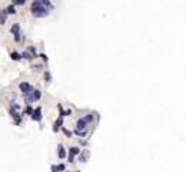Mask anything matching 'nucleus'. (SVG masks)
Listing matches in <instances>:
<instances>
[{"label": "nucleus", "instance_id": "nucleus-8", "mask_svg": "<svg viewBox=\"0 0 186 172\" xmlns=\"http://www.w3.org/2000/svg\"><path fill=\"white\" fill-rule=\"evenodd\" d=\"M57 156H59V159H65L66 156H69L66 154V149L63 146V143H59L57 145Z\"/></svg>", "mask_w": 186, "mask_h": 172}, {"label": "nucleus", "instance_id": "nucleus-4", "mask_svg": "<svg viewBox=\"0 0 186 172\" xmlns=\"http://www.w3.org/2000/svg\"><path fill=\"white\" fill-rule=\"evenodd\" d=\"M9 114H10L13 122H14L16 125H20V123H22V115L19 114V110L13 109V108H9Z\"/></svg>", "mask_w": 186, "mask_h": 172}, {"label": "nucleus", "instance_id": "nucleus-29", "mask_svg": "<svg viewBox=\"0 0 186 172\" xmlns=\"http://www.w3.org/2000/svg\"><path fill=\"white\" fill-rule=\"evenodd\" d=\"M79 143H80V145H87V141H82V139H80V141H79Z\"/></svg>", "mask_w": 186, "mask_h": 172}, {"label": "nucleus", "instance_id": "nucleus-5", "mask_svg": "<svg viewBox=\"0 0 186 172\" xmlns=\"http://www.w3.org/2000/svg\"><path fill=\"white\" fill-rule=\"evenodd\" d=\"M30 118H32V121H34V122H42L43 115H42V108H40V106H37L36 109H34L33 115H32Z\"/></svg>", "mask_w": 186, "mask_h": 172}, {"label": "nucleus", "instance_id": "nucleus-19", "mask_svg": "<svg viewBox=\"0 0 186 172\" xmlns=\"http://www.w3.org/2000/svg\"><path fill=\"white\" fill-rule=\"evenodd\" d=\"M43 76H45V82H46V83H49L50 80H52V73H50L49 70H45V75H43Z\"/></svg>", "mask_w": 186, "mask_h": 172}, {"label": "nucleus", "instance_id": "nucleus-7", "mask_svg": "<svg viewBox=\"0 0 186 172\" xmlns=\"http://www.w3.org/2000/svg\"><path fill=\"white\" fill-rule=\"evenodd\" d=\"M62 128H63V118L59 116L57 119L54 121V123H53V132H54V134H57L59 129H62Z\"/></svg>", "mask_w": 186, "mask_h": 172}, {"label": "nucleus", "instance_id": "nucleus-28", "mask_svg": "<svg viewBox=\"0 0 186 172\" xmlns=\"http://www.w3.org/2000/svg\"><path fill=\"white\" fill-rule=\"evenodd\" d=\"M66 116H72V109H67L66 110Z\"/></svg>", "mask_w": 186, "mask_h": 172}, {"label": "nucleus", "instance_id": "nucleus-16", "mask_svg": "<svg viewBox=\"0 0 186 172\" xmlns=\"http://www.w3.org/2000/svg\"><path fill=\"white\" fill-rule=\"evenodd\" d=\"M7 13H6V10H2V14H0V23H2V25H4V23H6V20H7Z\"/></svg>", "mask_w": 186, "mask_h": 172}, {"label": "nucleus", "instance_id": "nucleus-15", "mask_svg": "<svg viewBox=\"0 0 186 172\" xmlns=\"http://www.w3.org/2000/svg\"><path fill=\"white\" fill-rule=\"evenodd\" d=\"M83 119H85V121H86L87 123L90 125L92 122H93V119H95V115L92 114V112H89V114H86V115H85V116H83Z\"/></svg>", "mask_w": 186, "mask_h": 172}, {"label": "nucleus", "instance_id": "nucleus-23", "mask_svg": "<svg viewBox=\"0 0 186 172\" xmlns=\"http://www.w3.org/2000/svg\"><path fill=\"white\" fill-rule=\"evenodd\" d=\"M39 58H40L43 62H47V60H49V58H47V55H46V53H39Z\"/></svg>", "mask_w": 186, "mask_h": 172}, {"label": "nucleus", "instance_id": "nucleus-9", "mask_svg": "<svg viewBox=\"0 0 186 172\" xmlns=\"http://www.w3.org/2000/svg\"><path fill=\"white\" fill-rule=\"evenodd\" d=\"M89 155H90V152H89V149H83L82 154L79 155V162H86L87 159H89Z\"/></svg>", "mask_w": 186, "mask_h": 172}, {"label": "nucleus", "instance_id": "nucleus-22", "mask_svg": "<svg viewBox=\"0 0 186 172\" xmlns=\"http://www.w3.org/2000/svg\"><path fill=\"white\" fill-rule=\"evenodd\" d=\"M62 130H63V134L66 135L67 138H70L72 135H73V132H72V130H69V129H67V128H65V126H63V128H62Z\"/></svg>", "mask_w": 186, "mask_h": 172}, {"label": "nucleus", "instance_id": "nucleus-1", "mask_svg": "<svg viewBox=\"0 0 186 172\" xmlns=\"http://www.w3.org/2000/svg\"><path fill=\"white\" fill-rule=\"evenodd\" d=\"M54 9V4L50 0H33L30 4V13L36 19H43L50 14Z\"/></svg>", "mask_w": 186, "mask_h": 172}, {"label": "nucleus", "instance_id": "nucleus-20", "mask_svg": "<svg viewBox=\"0 0 186 172\" xmlns=\"http://www.w3.org/2000/svg\"><path fill=\"white\" fill-rule=\"evenodd\" d=\"M57 109H59V112H60V116H62V118H65V116H66V110L63 109L62 103H57Z\"/></svg>", "mask_w": 186, "mask_h": 172}, {"label": "nucleus", "instance_id": "nucleus-14", "mask_svg": "<svg viewBox=\"0 0 186 172\" xmlns=\"http://www.w3.org/2000/svg\"><path fill=\"white\" fill-rule=\"evenodd\" d=\"M87 132H89V129H86V130H79V129H76V128H74V130H73V134L77 135L79 138H85V136L87 135Z\"/></svg>", "mask_w": 186, "mask_h": 172}, {"label": "nucleus", "instance_id": "nucleus-6", "mask_svg": "<svg viewBox=\"0 0 186 172\" xmlns=\"http://www.w3.org/2000/svg\"><path fill=\"white\" fill-rule=\"evenodd\" d=\"M87 125H89V123H87V122L85 121L83 118H79L77 122H76V129H79V130H86V129H89V128H87Z\"/></svg>", "mask_w": 186, "mask_h": 172}, {"label": "nucleus", "instance_id": "nucleus-24", "mask_svg": "<svg viewBox=\"0 0 186 172\" xmlns=\"http://www.w3.org/2000/svg\"><path fill=\"white\" fill-rule=\"evenodd\" d=\"M14 6H22V4H26V0H16V2H13Z\"/></svg>", "mask_w": 186, "mask_h": 172}, {"label": "nucleus", "instance_id": "nucleus-10", "mask_svg": "<svg viewBox=\"0 0 186 172\" xmlns=\"http://www.w3.org/2000/svg\"><path fill=\"white\" fill-rule=\"evenodd\" d=\"M82 151H83V149H80L79 146H70V148H69V155H73V156L80 155Z\"/></svg>", "mask_w": 186, "mask_h": 172}, {"label": "nucleus", "instance_id": "nucleus-17", "mask_svg": "<svg viewBox=\"0 0 186 172\" xmlns=\"http://www.w3.org/2000/svg\"><path fill=\"white\" fill-rule=\"evenodd\" d=\"M40 98H42V90H40V89H34V92H33V99H34V102L39 101Z\"/></svg>", "mask_w": 186, "mask_h": 172}, {"label": "nucleus", "instance_id": "nucleus-2", "mask_svg": "<svg viewBox=\"0 0 186 172\" xmlns=\"http://www.w3.org/2000/svg\"><path fill=\"white\" fill-rule=\"evenodd\" d=\"M10 33L13 34L14 42H25L26 36L23 34V32L20 29V23H13V26L10 27Z\"/></svg>", "mask_w": 186, "mask_h": 172}, {"label": "nucleus", "instance_id": "nucleus-3", "mask_svg": "<svg viewBox=\"0 0 186 172\" xmlns=\"http://www.w3.org/2000/svg\"><path fill=\"white\" fill-rule=\"evenodd\" d=\"M19 88H20V92L23 93V95H27V93H32L34 90L33 85L29 83V82H20V85H19Z\"/></svg>", "mask_w": 186, "mask_h": 172}, {"label": "nucleus", "instance_id": "nucleus-30", "mask_svg": "<svg viewBox=\"0 0 186 172\" xmlns=\"http://www.w3.org/2000/svg\"><path fill=\"white\" fill-rule=\"evenodd\" d=\"M65 172H70V171H65Z\"/></svg>", "mask_w": 186, "mask_h": 172}, {"label": "nucleus", "instance_id": "nucleus-27", "mask_svg": "<svg viewBox=\"0 0 186 172\" xmlns=\"http://www.w3.org/2000/svg\"><path fill=\"white\" fill-rule=\"evenodd\" d=\"M67 159H69V162H70V164H73V162H74V156L73 155H69V156H67Z\"/></svg>", "mask_w": 186, "mask_h": 172}, {"label": "nucleus", "instance_id": "nucleus-18", "mask_svg": "<svg viewBox=\"0 0 186 172\" xmlns=\"http://www.w3.org/2000/svg\"><path fill=\"white\" fill-rule=\"evenodd\" d=\"M33 112H34L33 108H32L30 105H27V106L25 108V110H23V115L26 114V115H30V116H32V115H33Z\"/></svg>", "mask_w": 186, "mask_h": 172}, {"label": "nucleus", "instance_id": "nucleus-12", "mask_svg": "<svg viewBox=\"0 0 186 172\" xmlns=\"http://www.w3.org/2000/svg\"><path fill=\"white\" fill-rule=\"evenodd\" d=\"M10 58H12V60H14V62H20L22 59H23V56H22V53H19V52H12V53H10Z\"/></svg>", "mask_w": 186, "mask_h": 172}, {"label": "nucleus", "instance_id": "nucleus-25", "mask_svg": "<svg viewBox=\"0 0 186 172\" xmlns=\"http://www.w3.org/2000/svg\"><path fill=\"white\" fill-rule=\"evenodd\" d=\"M57 168H59V172H65V171H66V165H65V164H59Z\"/></svg>", "mask_w": 186, "mask_h": 172}, {"label": "nucleus", "instance_id": "nucleus-26", "mask_svg": "<svg viewBox=\"0 0 186 172\" xmlns=\"http://www.w3.org/2000/svg\"><path fill=\"white\" fill-rule=\"evenodd\" d=\"M50 169H52V172H59L57 165H52V166H50Z\"/></svg>", "mask_w": 186, "mask_h": 172}, {"label": "nucleus", "instance_id": "nucleus-21", "mask_svg": "<svg viewBox=\"0 0 186 172\" xmlns=\"http://www.w3.org/2000/svg\"><path fill=\"white\" fill-rule=\"evenodd\" d=\"M27 50H29L30 53H32V55L34 56V58H37V56H39V55H37V52H36V47H34V46H29V47H27Z\"/></svg>", "mask_w": 186, "mask_h": 172}, {"label": "nucleus", "instance_id": "nucleus-11", "mask_svg": "<svg viewBox=\"0 0 186 172\" xmlns=\"http://www.w3.org/2000/svg\"><path fill=\"white\" fill-rule=\"evenodd\" d=\"M22 56H23V59H26V60H29V62H32L33 59H36L33 55H32V53H30L29 50H27V49H26V50H23V52H22Z\"/></svg>", "mask_w": 186, "mask_h": 172}, {"label": "nucleus", "instance_id": "nucleus-13", "mask_svg": "<svg viewBox=\"0 0 186 172\" xmlns=\"http://www.w3.org/2000/svg\"><path fill=\"white\" fill-rule=\"evenodd\" d=\"M4 10H6L7 14H16V6H14L13 3H10L7 7H4Z\"/></svg>", "mask_w": 186, "mask_h": 172}]
</instances>
